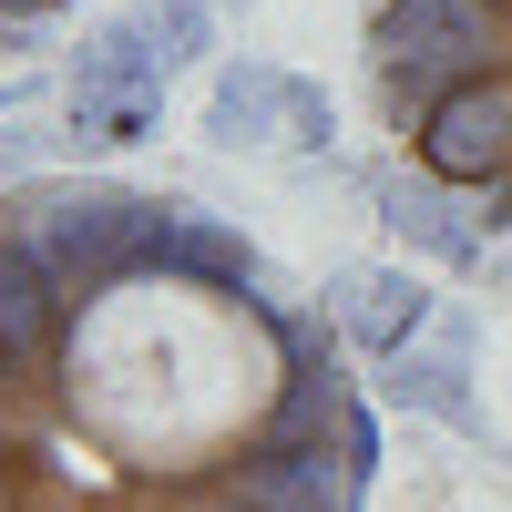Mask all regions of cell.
Returning a JSON list of instances; mask_svg holds the SVG:
<instances>
[{"instance_id": "cell-1", "label": "cell", "mask_w": 512, "mask_h": 512, "mask_svg": "<svg viewBox=\"0 0 512 512\" xmlns=\"http://www.w3.org/2000/svg\"><path fill=\"white\" fill-rule=\"evenodd\" d=\"M379 420L328 297L195 195H0V512H359Z\"/></svg>"}, {"instance_id": "cell-2", "label": "cell", "mask_w": 512, "mask_h": 512, "mask_svg": "<svg viewBox=\"0 0 512 512\" xmlns=\"http://www.w3.org/2000/svg\"><path fill=\"white\" fill-rule=\"evenodd\" d=\"M369 93L410 175L512 236V0H369Z\"/></svg>"}, {"instance_id": "cell-3", "label": "cell", "mask_w": 512, "mask_h": 512, "mask_svg": "<svg viewBox=\"0 0 512 512\" xmlns=\"http://www.w3.org/2000/svg\"><path fill=\"white\" fill-rule=\"evenodd\" d=\"M318 297H328V318H338V338L359 359H400L420 338V318H431V287L400 277V267H338Z\"/></svg>"}, {"instance_id": "cell-4", "label": "cell", "mask_w": 512, "mask_h": 512, "mask_svg": "<svg viewBox=\"0 0 512 512\" xmlns=\"http://www.w3.org/2000/svg\"><path fill=\"white\" fill-rule=\"evenodd\" d=\"M205 134L226 144H318V93H297L287 72H226L205 103Z\"/></svg>"}, {"instance_id": "cell-5", "label": "cell", "mask_w": 512, "mask_h": 512, "mask_svg": "<svg viewBox=\"0 0 512 512\" xmlns=\"http://www.w3.org/2000/svg\"><path fill=\"white\" fill-rule=\"evenodd\" d=\"M390 400L420 410V420H441V431H482V400H472V369H461L451 349H410L390 359Z\"/></svg>"}, {"instance_id": "cell-6", "label": "cell", "mask_w": 512, "mask_h": 512, "mask_svg": "<svg viewBox=\"0 0 512 512\" xmlns=\"http://www.w3.org/2000/svg\"><path fill=\"white\" fill-rule=\"evenodd\" d=\"M390 226H400L420 256H441V267H472V256H482V226L461 216L441 185H390Z\"/></svg>"}, {"instance_id": "cell-7", "label": "cell", "mask_w": 512, "mask_h": 512, "mask_svg": "<svg viewBox=\"0 0 512 512\" xmlns=\"http://www.w3.org/2000/svg\"><path fill=\"white\" fill-rule=\"evenodd\" d=\"M154 52H164V72H175V62H195L205 52V0H154Z\"/></svg>"}, {"instance_id": "cell-8", "label": "cell", "mask_w": 512, "mask_h": 512, "mask_svg": "<svg viewBox=\"0 0 512 512\" xmlns=\"http://www.w3.org/2000/svg\"><path fill=\"white\" fill-rule=\"evenodd\" d=\"M62 11H82V0H0V52H21V41H41Z\"/></svg>"}]
</instances>
